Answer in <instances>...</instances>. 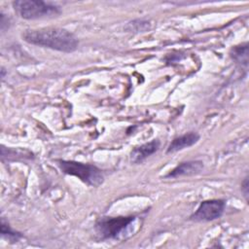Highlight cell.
Instances as JSON below:
<instances>
[{"instance_id":"11","label":"cell","mask_w":249,"mask_h":249,"mask_svg":"<svg viewBox=\"0 0 249 249\" xmlns=\"http://www.w3.org/2000/svg\"><path fill=\"white\" fill-rule=\"evenodd\" d=\"M132 23V26H133V29L135 32H144V31H147L150 29L151 25L148 21H144V20H135Z\"/></svg>"},{"instance_id":"7","label":"cell","mask_w":249,"mask_h":249,"mask_svg":"<svg viewBox=\"0 0 249 249\" xmlns=\"http://www.w3.org/2000/svg\"><path fill=\"white\" fill-rule=\"evenodd\" d=\"M160 140L154 139L148 143L135 147L130 152V162L134 164L143 162L147 158L155 154L160 149Z\"/></svg>"},{"instance_id":"5","label":"cell","mask_w":249,"mask_h":249,"mask_svg":"<svg viewBox=\"0 0 249 249\" xmlns=\"http://www.w3.org/2000/svg\"><path fill=\"white\" fill-rule=\"evenodd\" d=\"M226 208L223 199H208L200 202L197 209L191 215L190 220L195 222H209L219 219Z\"/></svg>"},{"instance_id":"6","label":"cell","mask_w":249,"mask_h":249,"mask_svg":"<svg viewBox=\"0 0 249 249\" xmlns=\"http://www.w3.org/2000/svg\"><path fill=\"white\" fill-rule=\"evenodd\" d=\"M203 162L201 160H188L179 163L176 167L170 170L164 178H178L181 176H191L200 173L203 169Z\"/></svg>"},{"instance_id":"3","label":"cell","mask_w":249,"mask_h":249,"mask_svg":"<svg viewBox=\"0 0 249 249\" xmlns=\"http://www.w3.org/2000/svg\"><path fill=\"white\" fill-rule=\"evenodd\" d=\"M135 219V216L102 217L95 223L94 230L102 240L119 239L128 232Z\"/></svg>"},{"instance_id":"1","label":"cell","mask_w":249,"mask_h":249,"mask_svg":"<svg viewBox=\"0 0 249 249\" xmlns=\"http://www.w3.org/2000/svg\"><path fill=\"white\" fill-rule=\"evenodd\" d=\"M22 39L31 45L62 53H72L77 50L79 45L73 33L59 27L27 29L22 33Z\"/></svg>"},{"instance_id":"4","label":"cell","mask_w":249,"mask_h":249,"mask_svg":"<svg viewBox=\"0 0 249 249\" xmlns=\"http://www.w3.org/2000/svg\"><path fill=\"white\" fill-rule=\"evenodd\" d=\"M16 13L24 19H38L57 17L61 10L53 3L36 0H18L12 3Z\"/></svg>"},{"instance_id":"9","label":"cell","mask_w":249,"mask_h":249,"mask_svg":"<svg viewBox=\"0 0 249 249\" xmlns=\"http://www.w3.org/2000/svg\"><path fill=\"white\" fill-rule=\"evenodd\" d=\"M231 56L238 63H242L245 66L248 64V44L243 43L239 46H234L231 51Z\"/></svg>"},{"instance_id":"10","label":"cell","mask_w":249,"mask_h":249,"mask_svg":"<svg viewBox=\"0 0 249 249\" xmlns=\"http://www.w3.org/2000/svg\"><path fill=\"white\" fill-rule=\"evenodd\" d=\"M1 234L4 237H7V239L11 240L12 242H17L19 238L22 237V234L15 231L11 229V227L5 223L4 219L1 220Z\"/></svg>"},{"instance_id":"2","label":"cell","mask_w":249,"mask_h":249,"mask_svg":"<svg viewBox=\"0 0 249 249\" xmlns=\"http://www.w3.org/2000/svg\"><path fill=\"white\" fill-rule=\"evenodd\" d=\"M55 162L63 173L75 176L89 186L98 187L104 181L102 170L94 164L65 160H56Z\"/></svg>"},{"instance_id":"12","label":"cell","mask_w":249,"mask_h":249,"mask_svg":"<svg viewBox=\"0 0 249 249\" xmlns=\"http://www.w3.org/2000/svg\"><path fill=\"white\" fill-rule=\"evenodd\" d=\"M241 191L244 194V196L246 199H248V178L246 177L245 180L242 183V187H241Z\"/></svg>"},{"instance_id":"8","label":"cell","mask_w":249,"mask_h":249,"mask_svg":"<svg viewBox=\"0 0 249 249\" xmlns=\"http://www.w3.org/2000/svg\"><path fill=\"white\" fill-rule=\"evenodd\" d=\"M199 138H200L199 134L195 131H190L183 135H180V136L174 138L170 142V144L167 147L166 153L170 154V153H174V152L181 151L183 149L192 147L199 140Z\"/></svg>"}]
</instances>
